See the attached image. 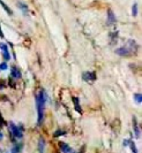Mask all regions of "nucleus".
Here are the masks:
<instances>
[{"instance_id": "nucleus-1", "label": "nucleus", "mask_w": 142, "mask_h": 153, "mask_svg": "<svg viewBox=\"0 0 142 153\" xmlns=\"http://www.w3.org/2000/svg\"><path fill=\"white\" fill-rule=\"evenodd\" d=\"M45 102H46V93L44 90H40V93L36 97V105H37V112H38V126L42 124L44 119V109H45Z\"/></svg>"}, {"instance_id": "nucleus-2", "label": "nucleus", "mask_w": 142, "mask_h": 153, "mask_svg": "<svg viewBox=\"0 0 142 153\" xmlns=\"http://www.w3.org/2000/svg\"><path fill=\"white\" fill-rule=\"evenodd\" d=\"M136 50H138L136 42L135 40H128L125 46L119 47L116 50V53L120 56H131V55H134L136 53Z\"/></svg>"}, {"instance_id": "nucleus-3", "label": "nucleus", "mask_w": 142, "mask_h": 153, "mask_svg": "<svg viewBox=\"0 0 142 153\" xmlns=\"http://www.w3.org/2000/svg\"><path fill=\"white\" fill-rule=\"evenodd\" d=\"M9 130H10V134L14 138H17V139H21L22 136H23V132H22V128L15 126L13 122L9 123Z\"/></svg>"}, {"instance_id": "nucleus-4", "label": "nucleus", "mask_w": 142, "mask_h": 153, "mask_svg": "<svg viewBox=\"0 0 142 153\" xmlns=\"http://www.w3.org/2000/svg\"><path fill=\"white\" fill-rule=\"evenodd\" d=\"M82 78L86 82H94L96 81V74H95V71H86V73H83Z\"/></svg>"}, {"instance_id": "nucleus-5", "label": "nucleus", "mask_w": 142, "mask_h": 153, "mask_svg": "<svg viewBox=\"0 0 142 153\" xmlns=\"http://www.w3.org/2000/svg\"><path fill=\"white\" fill-rule=\"evenodd\" d=\"M0 48L2 51V56L5 58V60L8 61L10 59V55H9V52H8V46L5 43H0Z\"/></svg>"}, {"instance_id": "nucleus-6", "label": "nucleus", "mask_w": 142, "mask_h": 153, "mask_svg": "<svg viewBox=\"0 0 142 153\" xmlns=\"http://www.w3.org/2000/svg\"><path fill=\"white\" fill-rule=\"evenodd\" d=\"M59 146H60V150H61L64 153H72L73 152V150H72L71 146H68L66 143H64V142H60V143H59Z\"/></svg>"}, {"instance_id": "nucleus-7", "label": "nucleus", "mask_w": 142, "mask_h": 153, "mask_svg": "<svg viewBox=\"0 0 142 153\" xmlns=\"http://www.w3.org/2000/svg\"><path fill=\"white\" fill-rule=\"evenodd\" d=\"M116 22V16H114V13L111 10V9H109L108 10V23L109 24H112V23Z\"/></svg>"}, {"instance_id": "nucleus-8", "label": "nucleus", "mask_w": 142, "mask_h": 153, "mask_svg": "<svg viewBox=\"0 0 142 153\" xmlns=\"http://www.w3.org/2000/svg\"><path fill=\"white\" fill-rule=\"evenodd\" d=\"M10 71H12V77H14L15 79H17V78H20V77H21V73H20L19 68H16L15 66H14V67H12Z\"/></svg>"}, {"instance_id": "nucleus-9", "label": "nucleus", "mask_w": 142, "mask_h": 153, "mask_svg": "<svg viewBox=\"0 0 142 153\" xmlns=\"http://www.w3.org/2000/svg\"><path fill=\"white\" fill-rule=\"evenodd\" d=\"M17 5H19L20 9H21V10L23 12L25 15H28V14H29V8H28V6H27L25 4H23V2H19Z\"/></svg>"}, {"instance_id": "nucleus-10", "label": "nucleus", "mask_w": 142, "mask_h": 153, "mask_svg": "<svg viewBox=\"0 0 142 153\" xmlns=\"http://www.w3.org/2000/svg\"><path fill=\"white\" fill-rule=\"evenodd\" d=\"M73 102H74V106H75V111H76V112H79V113H81V112H82V109H81V106H80L79 99H78L76 97H73Z\"/></svg>"}, {"instance_id": "nucleus-11", "label": "nucleus", "mask_w": 142, "mask_h": 153, "mask_svg": "<svg viewBox=\"0 0 142 153\" xmlns=\"http://www.w3.org/2000/svg\"><path fill=\"white\" fill-rule=\"evenodd\" d=\"M44 147H45V140L43 138H40L38 142V151L40 153H44Z\"/></svg>"}, {"instance_id": "nucleus-12", "label": "nucleus", "mask_w": 142, "mask_h": 153, "mask_svg": "<svg viewBox=\"0 0 142 153\" xmlns=\"http://www.w3.org/2000/svg\"><path fill=\"white\" fill-rule=\"evenodd\" d=\"M0 5L2 6V8H4L5 10H6V13H7L8 15H12V14H13V12H12V9H10V8L8 7L7 5H6V4H5V2L2 1V0H0Z\"/></svg>"}, {"instance_id": "nucleus-13", "label": "nucleus", "mask_w": 142, "mask_h": 153, "mask_svg": "<svg viewBox=\"0 0 142 153\" xmlns=\"http://www.w3.org/2000/svg\"><path fill=\"white\" fill-rule=\"evenodd\" d=\"M134 100L138 102V104H141V102H142V94H141V93H139V92H138V93H135V94H134Z\"/></svg>"}, {"instance_id": "nucleus-14", "label": "nucleus", "mask_w": 142, "mask_h": 153, "mask_svg": "<svg viewBox=\"0 0 142 153\" xmlns=\"http://www.w3.org/2000/svg\"><path fill=\"white\" fill-rule=\"evenodd\" d=\"M134 132H135V137L140 138V129L136 126V120H134Z\"/></svg>"}, {"instance_id": "nucleus-15", "label": "nucleus", "mask_w": 142, "mask_h": 153, "mask_svg": "<svg viewBox=\"0 0 142 153\" xmlns=\"http://www.w3.org/2000/svg\"><path fill=\"white\" fill-rule=\"evenodd\" d=\"M136 14H138V5L135 2L134 5H133V7H132V15L136 16Z\"/></svg>"}, {"instance_id": "nucleus-16", "label": "nucleus", "mask_w": 142, "mask_h": 153, "mask_svg": "<svg viewBox=\"0 0 142 153\" xmlns=\"http://www.w3.org/2000/svg\"><path fill=\"white\" fill-rule=\"evenodd\" d=\"M129 147H131V150H132V153H138V151H136V147H135L134 143H129Z\"/></svg>"}, {"instance_id": "nucleus-17", "label": "nucleus", "mask_w": 142, "mask_h": 153, "mask_svg": "<svg viewBox=\"0 0 142 153\" xmlns=\"http://www.w3.org/2000/svg\"><path fill=\"white\" fill-rule=\"evenodd\" d=\"M60 135H65V131L58 130L57 132H55V137H58V136H60Z\"/></svg>"}, {"instance_id": "nucleus-18", "label": "nucleus", "mask_w": 142, "mask_h": 153, "mask_svg": "<svg viewBox=\"0 0 142 153\" xmlns=\"http://www.w3.org/2000/svg\"><path fill=\"white\" fill-rule=\"evenodd\" d=\"M7 63L6 62H4V63H1L0 65V70H5V69H7Z\"/></svg>"}, {"instance_id": "nucleus-19", "label": "nucleus", "mask_w": 142, "mask_h": 153, "mask_svg": "<svg viewBox=\"0 0 142 153\" xmlns=\"http://www.w3.org/2000/svg\"><path fill=\"white\" fill-rule=\"evenodd\" d=\"M4 32H2V29H1V24H0V38H4Z\"/></svg>"}, {"instance_id": "nucleus-20", "label": "nucleus", "mask_w": 142, "mask_h": 153, "mask_svg": "<svg viewBox=\"0 0 142 153\" xmlns=\"http://www.w3.org/2000/svg\"><path fill=\"white\" fill-rule=\"evenodd\" d=\"M4 88H5V83H4L2 81H0V90H1V89H4Z\"/></svg>"}, {"instance_id": "nucleus-21", "label": "nucleus", "mask_w": 142, "mask_h": 153, "mask_svg": "<svg viewBox=\"0 0 142 153\" xmlns=\"http://www.w3.org/2000/svg\"><path fill=\"white\" fill-rule=\"evenodd\" d=\"M2 137H4V136H2V134H1V132H0V140H1V139H2Z\"/></svg>"}]
</instances>
